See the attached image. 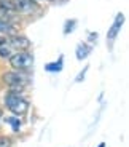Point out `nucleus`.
<instances>
[{"instance_id":"f257e3e1","label":"nucleus","mask_w":129,"mask_h":147,"mask_svg":"<svg viewBox=\"0 0 129 147\" xmlns=\"http://www.w3.org/2000/svg\"><path fill=\"white\" fill-rule=\"evenodd\" d=\"M3 102L7 106V109L10 112H13L15 115H18V117L24 115L29 110V102L16 91H8L3 98Z\"/></svg>"},{"instance_id":"f03ea898","label":"nucleus","mask_w":129,"mask_h":147,"mask_svg":"<svg viewBox=\"0 0 129 147\" xmlns=\"http://www.w3.org/2000/svg\"><path fill=\"white\" fill-rule=\"evenodd\" d=\"M2 78H3L5 85L10 88V91H16V93H21L22 90H24V86L27 85V82H29L27 75H24L21 70H11V72H7V74H3Z\"/></svg>"},{"instance_id":"7ed1b4c3","label":"nucleus","mask_w":129,"mask_h":147,"mask_svg":"<svg viewBox=\"0 0 129 147\" xmlns=\"http://www.w3.org/2000/svg\"><path fill=\"white\" fill-rule=\"evenodd\" d=\"M10 64L13 69L16 70H27L32 67L33 64V56L27 51H19L16 55H11L10 58Z\"/></svg>"},{"instance_id":"20e7f679","label":"nucleus","mask_w":129,"mask_h":147,"mask_svg":"<svg viewBox=\"0 0 129 147\" xmlns=\"http://www.w3.org/2000/svg\"><path fill=\"white\" fill-rule=\"evenodd\" d=\"M123 24H124V15H123V13H118L116 18H115V21H113V24H112V27L108 29V32H107V42L108 43H112V42L118 37Z\"/></svg>"},{"instance_id":"39448f33","label":"nucleus","mask_w":129,"mask_h":147,"mask_svg":"<svg viewBox=\"0 0 129 147\" xmlns=\"http://www.w3.org/2000/svg\"><path fill=\"white\" fill-rule=\"evenodd\" d=\"M7 43L10 45L11 48H18V50H21V51H26L27 48L32 45L29 38L24 37V35H11L10 40H8Z\"/></svg>"},{"instance_id":"423d86ee","label":"nucleus","mask_w":129,"mask_h":147,"mask_svg":"<svg viewBox=\"0 0 129 147\" xmlns=\"http://www.w3.org/2000/svg\"><path fill=\"white\" fill-rule=\"evenodd\" d=\"M13 3H15V8L16 11H19V13H32L33 10H35V2L33 0H13Z\"/></svg>"},{"instance_id":"0eeeda50","label":"nucleus","mask_w":129,"mask_h":147,"mask_svg":"<svg viewBox=\"0 0 129 147\" xmlns=\"http://www.w3.org/2000/svg\"><path fill=\"white\" fill-rule=\"evenodd\" d=\"M89 53H91V45H88V43H80V45L77 47V59H78V61H83V59H86Z\"/></svg>"},{"instance_id":"6e6552de","label":"nucleus","mask_w":129,"mask_h":147,"mask_svg":"<svg viewBox=\"0 0 129 147\" xmlns=\"http://www.w3.org/2000/svg\"><path fill=\"white\" fill-rule=\"evenodd\" d=\"M62 66H64V59H62V56H61L59 61L46 64V66H45V70H48V72H59V70H62Z\"/></svg>"},{"instance_id":"1a4fd4ad","label":"nucleus","mask_w":129,"mask_h":147,"mask_svg":"<svg viewBox=\"0 0 129 147\" xmlns=\"http://www.w3.org/2000/svg\"><path fill=\"white\" fill-rule=\"evenodd\" d=\"M0 32H2V34H7V35H15V27L11 26L8 21L0 19Z\"/></svg>"},{"instance_id":"9d476101","label":"nucleus","mask_w":129,"mask_h":147,"mask_svg":"<svg viewBox=\"0 0 129 147\" xmlns=\"http://www.w3.org/2000/svg\"><path fill=\"white\" fill-rule=\"evenodd\" d=\"M0 8L5 10L7 13H13V11H16L13 0H0Z\"/></svg>"},{"instance_id":"9b49d317","label":"nucleus","mask_w":129,"mask_h":147,"mask_svg":"<svg viewBox=\"0 0 129 147\" xmlns=\"http://www.w3.org/2000/svg\"><path fill=\"white\" fill-rule=\"evenodd\" d=\"M7 123L13 128V131H18V129L21 128V120H19L18 117H8L7 118Z\"/></svg>"},{"instance_id":"f8f14e48","label":"nucleus","mask_w":129,"mask_h":147,"mask_svg":"<svg viewBox=\"0 0 129 147\" xmlns=\"http://www.w3.org/2000/svg\"><path fill=\"white\" fill-rule=\"evenodd\" d=\"M0 56H2V58H11V47L7 42L0 47Z\"/></svg>"},{"instance_id":"ddd939ff","label":"nucleus","mask_w":129,"mask_h":147,"mask_svg":"<svg viewBox=\"0 0 129 147\" xmlns=\"http://www.w3.org/2000/svg\"><path fill=\"white\" fill-rule=\"evenodd\" d=\"M77 26V21H75V19H72V21H67L66 22V26H64V34H70L72 32V30H74V27Z\"/></svg>"},{"instance_id":"4468645a","label":"nucleus","mask_w":129,"mask_h":147,"mask_svg":"<svg viewBox=\"0 0 129 147\" xmlns=\"http://www.w3.org/2000/svg\"><path fill=\"white\" fill-rule=\"evenodd\" d=\"M88 69H89V66H86L85 69H83V70H81V72L77 75V78H75V80H77V82H81V80H83V78H85V75H86V70H88Z\"/></svg>"},{"instance_id":"2eb2a0df","label":"nucleus","mask_w":129,"mask_h":147,"mask_svg":"<svg viewBox=\"0 0 129 147\" xmlns=\"http://www.w3.org/2000/svg\"><path fill=\"white\" fill-rule=\"evenodd\" d=\"M0 147H11L10 139H7V138H0Z\"/></svg>"},{"instance_id":"dca6fc26","label":"nucleus","mask_w":129,"mask_h":147,"mask_svg":"<svg viewBox=\"0 0 129 147\" xmlns=\"http://www.w3.org/2000/svg\"><path fill=\"white\" fill-rule=\"evenodd\" d=\"M5 42H7V38H5V37H2V35H0V47H2V45H3Z\"/></svg>"},{"instance_id":"f3484780","label":"nucleus","mask_w":129,"mask_h":147,"mask_svg":"<svg viewBox=\"0 0 129 147\" xmlns=\"http://www.w3.org/2000/svg\"><path fill=\"white\" fill-rule=\"evenodd\" d=\"M99 147H105V144H104V142H102V144H100V146H99Z\"/></svg>"},{"instance_id":"a211bd4d","label":"nucleus","mask_w":129,"mask_h":147,"mask_svg":"<svg viewBox=\"0 0 129 147\" xmlns=\"http://www.w3.org/2000/svg\"><path fill=\"white\" fill-rule=\"evenodd\" d=\"M0 118H2V109H0Z\"/></svg>"}]
</instances>
